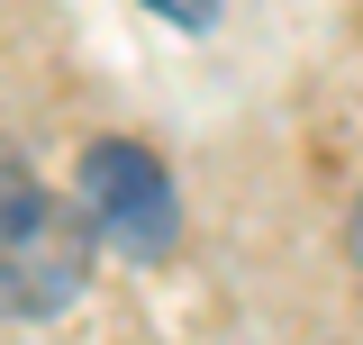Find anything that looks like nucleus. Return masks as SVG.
I'll return each mask as SVG.
<instances>
[{
    "mask_svg": "<svg viewBox=\"0 0 363 345\" xmlns=\"http://www.w3.org/2000/svg\"><path fill=\"white\" fill-rule=\"evenodd\" d=\"M82 273H91V236L64 200H45V191H9L0 200V300L18 318L64 309L82 291Z\"/></svg>",
    "mask_w": 363,
    "mask_h": 345,
    "instance_id": "f257e3e1",
    "label": "nucleus"
},
{
    "mask_svg": "<svg viewBox=\"0 0 363 345\" xmlns=\"http://www.w3.org/2000/svg\"><path fill=\"white\" fill-rule=\"evenodd\" d=\"M82 200H91V227L118 255H136V263L173 255L182 209H173V182H164V164L145 146H91L82 155Z\"/></svg>",
    "mask_w": 363,
    "mask_h": 345,
    "instance_id": "f03ea898",
    "label": "nucleus"
},
{
    "mask_svg": "<svg viewBox=\"0 0 363 345\" xmlns=\"http://www.w3.org/2000/svg\"><path fill=\"white\" fill-rule=\"evenodd\" d=\"M145 9H155V18H173V28H191V37L218 18V0H145Z\"/></svg>",
    "mask_w": 363,
    "mask_h": 345,
    "instance_id": "7ed1b4c3",
    "label": "nucleus"
},
{
    "mask_svg": "<svg viewBox=\"0 0 363 345\" xmlns=\"http://www.w3.org/2000/svg\"><path fill=\"white\" fill-rule=\"evenodd\" d=\"M345 236H354V263H363V200H354V227H345Z\"/></svg>",
    "mask_w": 363,
    "mask_h": 345,
    "instance_id": "20e7f679",
    "label": "nucleus"
}]
</instances>
